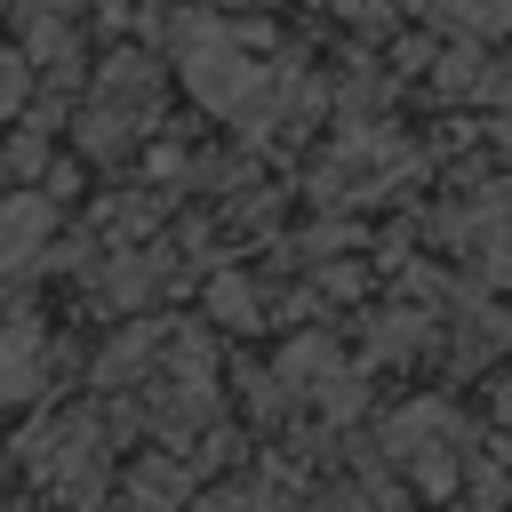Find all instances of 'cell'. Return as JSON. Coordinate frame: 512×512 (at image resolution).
<instances>
[{
	"instance_id": "52a82bcc",
	"label": "cell",
	"mask_w": 512,
	"mask_h": 512,
	"mask_svg": "<svg viewBox=\"0 0 512 512\" xmlns=\"http://www.w3.org/2000/svg\"><path fill=\"white\" fill-rule=\"evenodd\" d=\"M40 368H48L40 328H32V320H0V408L32 400V392H40Z\"/></svg>"
},
{
	"instance_id": "9c48e42d",
	"label": "cell",
	"mask_w": 512,
	"mask_h": 512,
	"mask_svg": "<svg viewBox=\"0 0 512 512\" xmlns=\"http://www.w3.org/2000/svg\"><path fill=\"white\" fill-rule=\"evenodd\" d=\"M424 336H432V312H424V304H416V312L400 304V312H384V320L368 328V352L392 360V352H408V344H424Z\"/></svg>"
},
{
	"instance_id": "8fae6325",
	"label": "cell",
	"mask_w": 512,
	"mask_h": 512,
	"mask_svg": "<svg viewBox=\"0 0 512 512\" xmlns=\"http://www.w3.org/2000/svg\"><path fill=\"white\" fill-rule=\"evenodd\" d=\"M16 104H24V64H16V56H0V120H8Z\"/></svg>"
},
{
	"instance_id": "8992f818",
	"label": "cell",
	"mask_w": 512,
	"mask_h": 512,
	"mask_svg": "<svg viewBox=\"0 0 512 512\" xmlns=\"http://www.w3.org/2000/svg\"><path fill=\"white\" fill-rule=\"evenodd\" d=\"M48 240H56V208H48L40 192H8V200H0V296L40 272Z\"/></svg>"
},
{
	"instance_id": "7c38bea8",
	"label": "cell",
	"mask_w": 512,
	"mask_h": 512,
	"mask_svg": "<svg viewBox=\"0 0 512 512\" xmlns=\"http://www.w3.org/2000/svg\"><path fill=\"white\" fill-rule=\"evenodd\" d=\"M336 512H368V504H360V496H352V504H336Z\"/></svg>"
},
{
	"instance_id": "5b68a950",
	"label": "cell",
	"mask_w": 512,
	"mask_h": 512,
	"mask_svg": "<svg viewBox=\"0 0 512 512\" xmlns=\"http://www.w3.org/2000/svg\"><path fill=\"white\" fill-rule=\"evenodd\" d=\"M440 240H456L480 272H512V184H480L440 216Z\"/></svg>"
},
{
	"instance_id": "ba28073f",
	"label": "cell",
	"mask_w": 512,
	"mask_h": 512,
	"mask_svg": "<svg viewBox=\"0 0 512 512\" xmlns=\"http://www.w3.org/2000/svg\"><path fill=\"white\" fill-rule=\"evenodd\" d=\"M440 8V24L456 32V40H496V32H512V0H432Z\"/></svg>"
},
{
	"instance_id": "30bf717a",
	"label": "cell",
	"mask_w": 512,
	"mask_h": 512,
	"mask_svg": "<svg viewBox=\"0 0 512 512\" xmlns=\"http://www.w3.org/2000/svg\"><path fill=\"white\" fill-rule=\"evenodd\" d=\"M208 312H216L224 328H256V288H248L240 272H224V280H208Z\"/></svg>"
},
{
	"instance_id": "6da1fadb",
	"label": "cell",
	"mask_w": 512,
	"mask_h": 512,
	"mask_svg": "<svg viewBox=\"0 0 512 512\" xmlns=\"http://www.w3.org/2000/svg\"><path fill=\"white\" fill-rule=\"evenodd\" d=\"M176 48H184L192 96H200L208 112H232L240 128H256V112H264L272 88H280V64H256V56L240 48V32H224V24H208V16H184V24H176Z\"/></svg>"
},
{
	"instance_id": "3957f363",
	"label": "cell",
	"mask_w": 512,
	"mask_h": 512,
	"mask_svg": "<svg viewBox=\"0 0 512 512\" xmlns=\"http://www.w3.org/2000/svg\"><path fill=\"white\" fill-rule=\"evenodd\" d=\"M152 112H160V72H152L144 56H112V64L96 72L88 112H80V144H88L96 160H120V152L152 128Z\"/></svg>"
},
{
	"instance_id": "277c9868",
	"label": "cell",
	"mask_w": 512,
	"mask_h": 512,
	"mask_svg": "<svg viewBox=\"0 0 512 512\" xmlns=\"http://www.w3.org/2000/svg\"><path fill=\"white\" fill-rule=\"evenodd\" d=\"M456 448H464V424H456L448 400H416V408H400V416L384 424V456H392L416 488H432V496L456 480Z\"/></svg>"
},
{
	"instance_id": "7a4b0ae2",
	"label": "cell",
	"mask_w": 512,
	"mask_h": 512,
	"mask_svg": "<svg viewBox=\"0 0 512 512\" xmlns=\"http://www.w3.org/2000/svg\"><path fill=\"white\" fill-rule=\"evenodd\" d=\"M24 464H32V480H40L48 496L96 504V496H104V472H112V432H104L96 408H64V416H48L40 432H24Z\"/></svg>"
}]
</instances>
